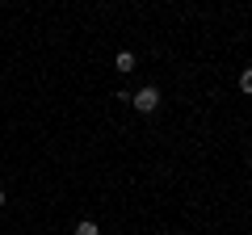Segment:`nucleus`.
<instances>
[{
	"instance_id": "nucleus-3",
	"label": "nucleus",
	"mask_w": 252,
	"mask_h": 235,
	"mask_svg": "<svg viewBox=\"0 0 252 235\" xmlns=\"http://www.w3.org/2000/svg\"><path fill=\"white\" fill-rule=\"evenodd\" d=\"M76 235H101V231H97L93 218H80V223H76Z\"/></svg>"
},
{
	"instance_id": "nucleus-5",
	"label": "nucleus",
	"mask_w": 252,
	"mask_h": 235,
	"mask_svg": "<svg viewBox=\"0 0 252 235\" xmlns=\"http://www.w3.org/2000/svg\"><path fill=\"white\" fill-rule=\"evenodd\" d=\"M0 210H4V193H0Z\"/></svg>"
},
{
	"instance_id": "nucleus-2",
	"label": "nucleus",
	"mask_w": 252,
	"mask_h": 235,
	"mask_svg": "<svg viewBox=\"0 0 252 235\" xmlns=\"http://www.w3.org/2000/svg\"><path fill=\"white\" fill-rule=\"evenodd\" d=\"M114 67H118V72H135V55H130V51H122V55H118V59H114Z\"/></svg>"
},
{
	"instance_id": "nucleus-6",
	"label": "nucleus",
	"mask_w": 252,
	"mask_h": 235,
	"mask_svg": "<svg viewBox=\"0 0 252 235\" xmlns=\"http://www.w3.org/2000/svg\"><path fill=\"white\" fill-rule=\"evenodd\" d=\"M0 4H4V0H0Z\"/></svg>"
},
{
	"instance_id": "nucleus-1",
	"label": "nucleus",
	"mask_w": 252,
	"mask_h": 235,
	"mask_svg": "<svg viewBox=\"0 0 252 235\" xmlns=\"http://www.w3.org/2000/svg\"><path fill=\"white\" fill-rule=\"evenodd\" d=\"M130 105H135L139 114H156V109H160V88H152V84H147V88H139L135 97H130Z\"/></svg>"
},
{
	"instance_id": "nucleus-4",
	"label": "nucleus",
	"mask_w": 252,
	"mask_h": 235,
	"mask_svg": "<svg viewBox=\"0 0 252 235\" xmlns=\"http://www.w3.org/2000/svg\"><path fill=\"white\" fill-rule=\"evenodd\" d=\"M240 88L252 97V67H244V72H240Z\"/></svg>"
}]
</instances>
